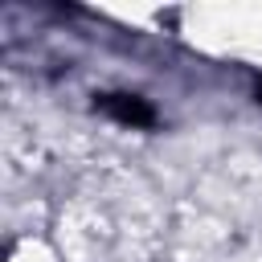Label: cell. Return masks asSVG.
<instances>
[{
  "instance_id": "1",
  "label": "cell",
  "mask_w": 262,
  "mask_h": 262,
  "mask_svg": "<svg viewBox=\"0 0 262 262\" xmlns=\"http://www.w3.org/2000/svg\"><path fill=\"white\" fill-rule=\"evenodd\" d=\"M94 111H102L106 119L127 123V127H156V106L147 98H139V94H127V90L94 94Z\"/></svg>"
}]
</instances>
